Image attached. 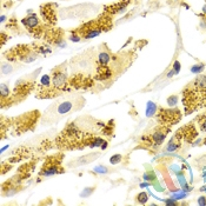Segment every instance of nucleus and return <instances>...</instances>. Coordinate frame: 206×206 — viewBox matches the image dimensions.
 <instances>
[{
    "mask_svg": "<svg viewBox=\"0 0 206 206\" xmlns=\"http://www.w3.org/2000/svg\"><path fill=\"white\" fill-rule=\"evenodd\" d=\"M93 192H94V187H87V189H85L84 191L80 193V196L86 198V197H88L91 193H93Z\"/></svg>",
    "mask_w": 206,
    "mask_h": 206,
    "instance_id": "29",
    "label": "nucleus"
},
{
    "mask_svg": "<svg viewBox=\"0 0 206 206\" xmlns=\"http://www.w3.org/2000/svg\"><path fill=\"white\" fill-rule=\"evenodd\" d=\"M100 155V153L96 152V153H88V154H85L83 157H78L77 159H73L72 161H69L67 164L69 167H77V166H81V165H86V164H90L93 160H96L98 157Z\"/></svg>",
    "mask_w": 206,
    "mask_h": 206,
    "instance_id": "13",
    "label": "nucleus"
},
{
    "mask_svg": "<svg viewBox=\"0 0 206 206\" xmlns=\"http://www.w3.org/2000/svg\"><path fill=\"white\" fill-rule=\"evenodd\" d=\"M69 40H71V41H74V43H79V41L81 40V36L78 34L74 31H72V32H71V36H69Z\"/></svg>",
    "mask_w": 206,
    "mask_h": 206,
    "instance_id": "28",
    "label": "nucleus"
},
{
    "mask_svg": "<svg viewBox=\"0 0 206 206\" xmlns=\"http://www.w3.org/2000/svg\"><path fill=\"white\" fill-rule=\"evenodd\" d=\"M178 131L180 132V134H182V137H183V140L187 141V143H191L192 140L197 137V134H198V132H197V130H196V127H194L193 124L185 125V126H183L180 130H178Z\"/></svg>",
    "mask_w": 206,
    "mask_h": 206,
    "instance_id": "14",
    "label": "nucleus"
},
{
    "mask_svg": "<svg viewBox=\"0 0 206 206\" xmlns=\"http://www.w3.org/2000/svg\"><path fill=\"white\" fill-rule=\"evenodd\" d=\"M171 131V126L167 125H160L158 129L153 131L151 134H145L141 137V144H144L146 147H157V146L161 145L165 139L167 137L168 132Z\"/></svg>",
    "mask_w": 206,
    "mask_h": 206,
    "instance_id": "8",
    "label": "nucleus"
},
{
    "mask_svg": "<svg viewBox=\"0 0 206 206\" xmlns=\"http://www.w3.org/2000/svg\"><path fill=\"white\" fill-rule=\"evenodd\" d=\"M57 5L54 4H43L40 6V15L44 20V23L47 24L48 26L55 25L57 23V12L54 8Z\"/></svg>",
    "mask_w": 206,
    "mask_h": 206,
    "instance_id": "12",
    "label": "nucleus"
},
{
    "mask_svg": "<svg viewBox=\"0 0 206 206\" xmlns=\"http://www.w3.org/2000/svg\"><path fill=\"white\" fill-rule=\"evenodd\" d=\"M182 141H183V137H182L180 132L177 131L176 133H174V136L170 139L167 146H166V151H168V152H174V151H177L178 148H180Z\"/></svg>",
    "mask_w": 206,
    "mask_h": 206,
    "instance_id": "18",
    "label": "nucleus"
},
{
    "mask_svg": "<svg viewBox=\"0 0 206 206\" xmlns=\"http://www.w3.org/2000/svg\"><path fill=\"white\" fill-rule=\"evenodd\" d=\"M7 37H6V34H5V32H2L1 33V46H4L5 45V41L7 40Z\"/></svg>",
    "mask_w": 206,
    "mask_h": 206,
    "instance_id": "34",
    "label": "nucleus"
},
{
    "mask_svg": "<svg viewBox=\"0 0 206 206\" xmlns=\"http://www.w3.org/2000/svg\"><path fill=\"white\" fill-rule=\"evenodd\" d=\"M173 74H176V72L172 69V71H170V72L167 73V78H172V77H173Z\"/></svg>",
    "mask_w": 206,
    "mask_h": 206,
    "instance_id": "35",
    "label": "nucleus"
},
{
    "mask_svg": "<svg viewBox=\"0 0 206 206\" xmlns=\"http://www.w3.org/2000/svg\"><path fill=\"white\" fill-rule=\"evenodd\" d=\"M52 78V85L54 88H57L58 91H60L62 94L65 92L71 91V86L69 83V78L67 76V62H64L59 66H57L55 69H52L51 73Z\"/></svg>",
    "mask_w": 206,
    "mask_h": 206,
    "instance_id": "7",
    "label": "nucleus"
},
{
    "mask_svg": "<svg viewBox=\"0 0 206 206\" xmlns=\"http://www.w3.org/2000/svg\"><path fill=\"white\" fill-rule=\"evenodd\" d=\"M12 71H13V66H12V65H9V64H5V62H2V64H1V73H2V74L11 73Z\"/></svg>",
    "mask_w": 206,
    "mask_h": 206,
    "instance_id": "25",
    "label": "nucleus"
},
{
    "mask_svg": "<svg viewBox=\"0 0 206 206\" xmlns=\"http://www.w3.org/2000/svg\"><path fill=\"white\" fill-rule=\"evenodd\" d=\"M113 26L112 24V18L111 15L104 13L103 15H100L98 19L96 20H91L88 23H85L84 25H81L80 27H78L74 32H77L78 34L81 36V38L84 39H92L97 36L101 34L103 32L111 30Z\"/></svg>",
    "mask_w": 206,
    "mask_h": 206,
    "instance_id": "3",
    "label": "nucleus"
},
{
    "mask_svg": "<svg viewBox=\"0 0 206 206\" xmlns=\"http://www.w3.org/2000/svg\"><path fill=\"white\" fill-rule=\"evenodd\" d=\"M143 178H144V180H146V182H150V180H151V182H155V180H157V177H155L153 171H148V172L144 173Z\"/></svg>",
    "mask_w": 206,
    "mask_h": 206,
    "instance_id": "24",
    "label": "nucleus"
},
{
    "mask_svg": "<svg viewBox=\"0 0 206 206\" xmlns=\"http://www.w3.org/2000/svg\"><path fill=\"white\" fill-rule=\"evenodd\" d=\"M200 191H201V192H205L206 191V186H203V187L200 189Z\"/></svg>",
    "mask_w": 206,
    "mask_h": 206,
    "instance_id": "40",
    "label": "nucleus"
},
{
    "mask_svg": "<svg viewBox=\"0 0 206 206\" xmlns=\"http://www.w3.org/2000/svg\"><path fill=\"white\" fill-rule=\"evenodd\" d=\"M5 58L9 61H24V62H32L38 58L39 53L36 51L33 44L31 45H21L14 46L4 54Z\"/></svg>",
    "mask_w": 206,
    "mask_h": 206,
    "instance_id": "5",
    "label": "nucleus"
},
{
    "mask_svg": "<svg viewBox=\"0 0 206 206\" xmlns=\"http://www.w3.org/2000/svg\"><path fill=\"white\" fill-rule=\"evenodd\" d=\"M136 200H137L138 203H140V204H146L147 200H148V196H147L146 192H140L137 196V199H136Z\"/></svg>",
    "mask_w": 206,
    "mask_h": 206,
    "instance_id": "23",
    "label": "nucleus"
},
{
    "mask_svg": "<svg viewBox=\"0 0 206 206\" xmlns=\"http://www.w3.org/2000/svg\"><path fill=\"white\" fill-rule=\"evenodd\" d=\"M40 72L38 69L37 72H34L33 74H30L26 78H21L19 80H17L14 86V90L12 92V101L13 104H19L23 100H25L32 92L37 88V76Z\"/></svg>",
    "mask_w": 206,
    "mask_h": 206,
    "instance_id": "4",
    "label": "nucleus"
},
{
    "mask_svg": "<svg viewBox=\"0 0 206 206\" xmlns=\"http://www.w3.org/2000/svg\"><path fill=\"white\" fill-rule=\"evenodd\" d=\"M122 160V154H114V155H112V157L110 158V163H111L112 165H117V164H119Z\"/></svg>",
    "mask_w": 206,
    "mask_h": 206,
    "instance_id": "26",
    "label": "nucleus"
},
{
    "mask_svg": "<svg viewBox=\"0 0 206 206\" xmlns=\"http://www.w3.org/2000/svg\"><path fill=\"white\" fill-rule=\"evenodd\" d=\"M5 19H6V17H5V15H1V23H4Z\"/></svg>",
    "mask_w": 206,
    "mask_h": 206,
    "instance_id": "38",
    "label": "nucleus"
},
{
    "mask_svg": "<svg viewBox=\"0 0 206 206\" xmlns=\"http://www.w3.org/2000/svg\"><path fill=\"white\" fill-rule=\"evenodd\" d=\"M197 122H198V126L201 132H206V115L201 114L197 118Z\"/></svg>",
    "mask_w": 206,
    "mask_h": 206,
    "instance_id": "20",
    "label": "nucleus"
},
{
    "mask_svg": "<svg viewBox=\"0 0 206 206\" xmlns=\"http://www.w3.org/2000/svg\"><path fill=\"white\" fill-rule=\"evenodd\" d=\"M21 23L23 25L26 27V30L31 32L32 30H34L36 27H38L41 25V21H40V19H39V17L37 14H30L27 15L26 18H24L23 20H21Z\"/></svg>",
    "mask_w": 206,
    "mask_h": 206,
    "instance_id": "15",
    "label": "nucleus"
},
{
    "mask_svg": "<svg viewBox=\"0 0 206 206\" xmlns=\"http://www.w3.org/2000/svg\"><path fill=\"white\" fill-rule=\"evenodd\" d=\"M185 114H191L206 105V74H200L183 90Z\"/></svg>",
    "mask_w": 206,
    "mask_h": 206,
    "instance_id": "2",
    "label": "nucleus"
},
{
    "mask_svg": "<svg viewBox=\"0 0 206 206\" xmlns=\"http://www.w3.org/2000/svg\"><path fill=\"white\" fill-rule=\"evenodd\" d=\"M129 5V0H120L119 2H117L114 5H111V6H106L105 7V13L108 15H114L117 13H120V12H124L125 8L127 7Z\"/></svg>",
    "mask_w": 206,
    "mask_h": 206,
    "instance_id": "17",
    "label": "nucleus"
},
{
    "mask_svg": "<svg viewBox=\"0 0 206 206\" xmlns=\"http://www.w3.org/2000/svg\"><path fill=\"white\" fill-rule=\"evenodd\" d=\"M94 172L96 173H103V174H106L110 172V168L106 167V166H103V165H100V166H97V167H94Z\"/></svg>",
    "mask_w": 206,
    "mask_h": 206,
    "instance_id": "27",
    "label": "nucleus"
},
{
    "mask_svg": "<svg viewBox=\"0 0 206 206\" xmlns=\"http://www.w3.org/2000/svg\"><path fill=\"white\" fill-rule=\"evenodd\" d=\"M186 197V193L184 192V193H177V194H173L172 196V198L173 199H176V200H178V199H183Z\"/></svg>",
    "mask_w": 206,
    "mask_h": 206,
    "instance_id": "31",
    "label": "nucleus"
},
{
    "mask_svg": "<svg viewBox=\"0 0 206 206\" xmlns=\"http://www.w3.org/2000/svg\"><path fill=\"white\" fill-rule=\"evenodd\" d=\"M180 69H182V66H180V62L178 60L174 61V64H173V71L176 72V74H178L179 72H180Z\"/></svg>",
    "mask_w": 206,
    "mask_h": 206,
    "instance_id": "30",
    "label": "nucleus"
},
{
    "mask_svg": "<svg viewBox=\"0 0 206 206\" xmlns=\"http://www.w3.org/2000/svg\"><path fill=\"white\" fill-rule=\"evenodd\" d=\"M44 39L48 44H51V45L59 46V47H65L66 46L65 34L59 28H51V27H48L45 32Z\"/></svg>",
    "mask_w": 206,
    "mask_h": 206,
    "instance_id": "11",
    "label": "nucleus"
},
{
    "mask_svg": "<svg viewBox=\"0 0 206 206\" xmlns=\"http://www.w3.org/2000/svg\"><path fill=\"white\" fill-rule=\"evenodd\" d=\"M40 118V112L39 111H32L27 112L25 114L20 115L18 118L12 119V125L14 126V134H23L25 132L30 130H33L36 124L38 122V119Z\"/></svg>",
    "mask_w": 206,
    "mask_h": 206,
    "instance_id": "6",
    "label": "nucleus"
},
{
    "mask_svg": "<svg viewBox=\"0 0 206 206\" xmlns=\"http://www.w3.org/2000/svg\"><path fill=\"white\" fill-rule=\"evenodd\" d=\"M150 186V183H143L140 184V187H148Z\"/></svg>",
    "mask_w": 206,
    "mask_h": 206,
    "instance_id": "36",
    "label": "nucleus"
},
{
    "mask_svg": "<svg viewBox=\"0 0 206 206\" xmlns=\"http://www.w3.org/2000/svg\"><path fill=\"white\" fill-rule=\"evenodd\" d=\"M205 69V64H196L191 67V72L193 74H199Z\"/></svg>",
    "mask_w": 206,
    "mask_h": 206,
    "instance_id": "21",
    "label": "nucleus"
},
{
    "mask_svg": "<svg viewBox=\"0 0 206 206\" xmlns=\"http://www.w3.org/2000/svg\"><path fill=\"white\" fill-rule=\"evenodd\" d=\"M198 205H200V206L206 205V197L205 196H201V197H199L198 198Z\"/></svg>",
    "mask_w": 206,
    "mask_h": 206,
    "instance_id": "32",
    "label": "nucleus"
},
{
    "mask_svg": "<svg viewBox=\"0 0 206 206\" xmlns=\"http://www.w3.org/2000/svg\"><path fill=\"white\" fill-rule=\"evenodd\" d=\"M157 111H158V106L153 103V101H148L147 103V106H146V117H154L157 114Z\"/></svg>",
    "mask_w": 206,
    "mask_h": 206,
    "instance_id": "19",
    "label": "nucleus"
},
{
    "mask_svg": "<svg viewBox=\"0 0 206 206\" xmlns=\"http://www.w3.org/2000/svg\"><path fill=\"white\" fill-rule=\"evenodd\" d=\"M85 106V98L80 94H67L60 96L53 104L47 107L41 115L43 125H52L62 118L80 111Z\"/></svg>",
    "mask_w": 206,
    "mask_h": 206,
    "instance_id": "1",
    "label": "nucleus"
},
{
    "mask_svg": "<svg viewBox=\"0 0 206 206\" xmlns=\"http://www.w3.org/2000/svg\"><path fill=\"white\" fill-rule=\"evenodd\" d=\"M182 112L179 108H164V107H158L155 119L160 125H167L172 126L176 125L177 122L182 120Z\"/></svg>",
    "mask_w": 206,
    "mask_h": 206,
    "instance_id": "9",
    "label": "nucleus"
},
{
    "mask_svg": "<svg viewBox=\"0 0 206 206\" xmlns=\"http://www.w3.org/2000/svg\"><path fill=\"white\" fill-rule=\"evenodd\" d=\"M107 147V141H105V143H104V144H103V145L100 146V148H101V150H105V148H106Z\"/></svg>",
    "mask_w": 206,
    "mask_h": 206,
    "instance_id": "37",
    "label": "nucleus"
},
{
    "mask_svg": "<svg viewBox=\"0 0 206 206\" xmlns=\"http://www.w3.org/2000/svg\"><path fill=\"white\" fill-rule=\"evenodd\" d=\"M166 101H167V105L170 107H174V106H177V104H178V101H179V97H178L177 94L170 96Z\"/></svg>",
    "mask_w": 206,
    "mask_h": 206,
    "instance_id": "22",
    "label": "nucleus"
},
{
    "mask_svg": "<svg viewBox=\"0 0 206 206\" xmlns=\"http://www.w3.org/2000/svg\"><path fill=\"white\" fill-rule=\"evenodd\" d=\"M62 157H64L62 153L54 154V155L48 157L45 160L44 166L40 170L39 176L50 177V176H54V174H58V173H62V172H64V168L61 167Z\"/></svg>",
    "mask_w": 206,
    "mask_h": 206,
    "instance_id": "10",
    "label": "nucleus"
},
{
    "mask_svg": "<svg viewBox=\"0 0 206 206\" xmlns=\"http://www.w3.org/2000/svg\"><path fill=\"white\" fill-rule=\"evenodd\" d=\"M165 203H166L167 205H177L176 199H173V198H171V199H167V200H165Z\"/></svg>",
    "mask_w": 206,
    "mask_h": 206,
    "instance_id": "33",
    "label": "nucleus"
},
{
    "mask_svg": "<svg viewBox=\"0 0 206 206\" xmlns=\"http://www.w3.org/2000/svg\"><path fill=\"white\" fill-rule=\"evenodd\" d=\"M112 60V54L107 50L105 45L100 46V51L97 55V65H110Z\"/></svg>",
    "mask_w": 206,
    "mask_h": 206,
    "instance_id": "16",
    "label": "nucleus"
},
{
    "mask_svg": "<svg viewBox=\"0 0 206 206\" xmlns=\"http://www.w3.org/2000/svg\"><path fill=\"white\" fill-rule=\"evenodd\" d=\"M203 13H204V14H206V5H205V6H203Z\"/></svg>",
    "mask_w": 206,
    "mask_h": 206,
    "instance_id": "39",
    "label": "nucleus"
}]
</instances>
